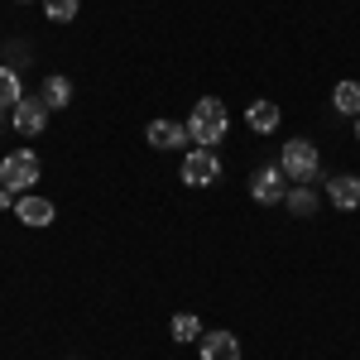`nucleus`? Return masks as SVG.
Masks as SVG:
<instances>
[{
  "label": "nucleus",
  "instance_id": "16",
  "mask_svg": "<svg viewBox=\"0 0 360 360\" xmlns=\"http://www.w3.org/2000/svg\"><path fill=\"white\" fill-rule=\"evenodd\" d=\"M283 202H288V212H293V217H312V212H317V197L307 193V188H293Z\"/></svg>",
  "mask_w": 360,
  "mask_h": 360
},
{
  "label": "nucleus",
  "instance_id": "8",
  "mask_svg": "<svg viewBox=\"0 0 360 360\" xmlns=\"http://www.w3.org/2000/svg\"><path fill=\"white\" fill-rule=\"evenodd\" d=\"M202 360H240V341L231 332H202Z\"/></svg>",
  "mask_w": 360,
  "mask_h": 360
},
{
  "label": "nucleus",
  "instance_id": "6",
  "mask_svg": "<svg viewBox=\"0 0 360 360\" xmlns=\"http://www.w3.org/2000/svg\"><path fill=\"white\" fill-rule=\"evenodd\" d=\"M10 120H15L20 135L34 139L39 130H44V120H49V101H44V96H20V106L10 111Z\"/></svg>",
  "mask_w": 360,
  "mask_h": 360
},
{
  "label": "nucleus",
  "instance_id": "18",
  "mask_svg": "<svg viewBox=\"0 0 360 360\" xmlns=\"http://www.w3.org/2000/svg\"><path fill=\"white\" fill-rule=\"evenodd\" d=\"M356 139H360V115H356Z\"/></svg>",
  "mask_w": 360,
  "mask_h": 360
},
{
  "label": "nucleus",
  "instance_id": "10",
  "mask_svg": "<svg viewBox=\"0 0 360 360\" xmlns=\"http://www.w3.org/2000/svg\"><path fill=\"white\" fill-rule=\"evenodd\" d=\"M188 130H183V125H173V120H154V125H149V144H154V149H178V144H188Z\"/></svg>",
  "mask_w": 360,
  "mask_h": 360
},
{
  "label": "nucleus",
  "instance_id": "13",
  "mask_svg": "<svg viewBox=\"0 0 360 360\" xmlns=\"http://www.w3.org/2000/svg\"><path fill=\"white\" fill-rule=\"evenodd\" d=\"M20 96H25V86L15 77V68H0V111H15Z\"/></svg>",
  "mask_w": 360,
  "mask_h": 360
},
{
  "label": "nucleus",
  "instance_id": "5",
  "mask_svg": "<svg viewBox=\"0 0 360 360\" xmlns=\"http://www.w3.org/2000/svg\"><path fill=\"white\" fill-rule=\"evenodd\" d=\"M250 197L264 202V207H269V202H283V197H288V178H283V168H278V164L259 168V173L250 178Z\"/></svg>",
  "mask_w": 360,
  "mask_h": 360
},
{
  "label": "nucleus",
  "instance_id": "3",
  "mask_svg": "<svg viewBox=\"0 0 360 360\" xmlns=\"http://www.w3.org/2000/svg\"><path fill=\"white\" fill-rule=\"evenodd\" d=\"M283 178H288V183H312V178H317V149H312V144H307V139H288V144H283Z\"/></svg>",
  "mask_w": 360,
  "mask_h": 360
},
{
  "label": "nucleus",
  "instance_id": "14",
  "mask_svg": "<svg viewBox=\"0 0 360 360\" xmlns=\"http://www.w3.org/2000/svg\"><path fill=\"white\" fill-rule=\"evenodd\" d=\"M332 106H336L341 115H360V82H336Z\"/></svg>",
  "mask_w": 360,
  "mask_h": 360
},
{
  "label": "nucleus",
  "instance_id": "7",
  "mask_svg": "<svg viewBox=\"0 0 360 360\" xmlns=\"http://www.w3.org/2000/svg\"><path fill=\"white\" fill-rule=\"evenodd\" d=\"M15 217H20V221L25 226H53V202H49V197H34V193H25L20 197V202H15Z\"/></svg>",
  "mask_w": 360,
  "mask_h": 360
},
{
  "label": "nucleus",
  "instance_id": "2",
  "mask_svg": "<svg viewBox=\"0 0 360 360\" xmlns=\"http://www.w3.org/2000/svg\"><path fill=\"white\" fill-rule=\"evenodd\" d=\"M34 183H39V154H29V149L5 154V164H0V188H5V193H29Z\"/></svg>",
  "mask_w": 360,
  "mask_h": 360
},
{
  "label": "nucleus",
  "instance_id": "15",
  "mask_svg": "<svg viewBox=\"0 0 360 360\" xmlns=\"http://www.w3.org/2000/svg\"><path fill=\"white\" fill-rule=\"evenodd\" d=\"M173 341H202V322L193 312H178L173 317Z\"/></svg>",
  "mask_w": 360,
  "mask_h": 360
},
{
  "label": "nucleus",
  "instance_id": "1",
  "mask_svg": "<svg viewBox=\"0 0 360 360\" xmlns=\"http://www.w3.org/2000/svg\"><path fill=\"white\" fill-rule=\"evenodd\" d=\"M188 135H193V144H202V149H212V144L226 139V106L217 101V96H202V101L193 106Z\"/></svg>",
  "mask_w": 360,
  "mask_h": 360
},
{
  "label": "nucleus",
  "instance_id": "17",
  "mask_svg": "<svg viewBox=\"0 0 360 360\" xmlns=\"http://www.w3.org/2000/svg\"><path fill=\"white\" fill-rule=\"evenodd\" d=\"M44 10H49V20H58V25H68V20H77L82 0H44Z\"/></svg>",
  "mask_w": 360,
  "mask_h": 360
},
{
  "label": "nucleus",
  "instance_id": "12",
  "mask_svg": "<svg viewBox=\"0 0 360 360\" xmlns=\"http://www.w3.org/2000/svg\"><path fill=\"white\" fill-rule=\"evenodd\" d=\"M44 101H49V111H63L68 101H72V82L68 77H44V91H39Z\"/></svg>",
  "mask_w": 360,
  "mask_h": 360
},
{
  "label": "nucleus",
  "instance_id": "9",
  "mask_svg": "<svg viewBox=\"0 0 360 360\" xmlns=\"http://www.w3.org/2000/svg\"><path fill=\"white\" fill-rule=\"evenodd\" d=\"M327 197H332V207H341V212L360 207V178H351V173L332 178V183H327Z\"/></svg>",
  "mask_w": 360,
  "mask_h": 360
},
{
  "label": "nucleus",
  "instance_id": "4",
  "mask_svg": "<svg viewBox=\"0 0 360 360\" xmlns=\"http://www.w3.org/2000/svg\"><path fill=\"white\" fill-rule=\"evenodd\" d=\"M221 178V159L212 154V149H193L188 159H183V183L188 188H212Z\"/></svg>",
  "mask_w": 360,
  "mask_h": 360
},
{
  "label": "nucleus",
  "instance_id": "11",
  "mask_svg": "<svg viewBox=\"0 0 360 360\" xmlns=\"http://www.w3.org/2000/svg\"><path fill=\"white\" fill-rule=\"evenodd\" d=\"M245 125L255 130V135H269V130L278 125V106L274 101H255V106L245 111Z\"/></svg>",
  "mask_w": 360,
  "mask_h": 360
}]
</instances>
